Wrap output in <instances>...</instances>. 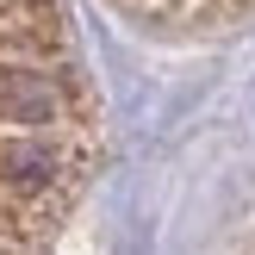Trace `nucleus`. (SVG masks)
Segmentation results:
<instances>
[{
  "instance_id": "obj_1",
  "label": "nucleus",
  "mask_w": 255,
  "mask_h": 255,
  "mask_svg": "<svg viewBox=\"0 0 255 255\" xmlns=\"http://www.w3.org/2000/svg\"><path fill=\"white\" fill-rule=\"evenodd\" d=\"M100 162V112L62 0H0V255H37Z\"/></svg>"
},
{
  "instance_id": "obj_2",
  "label": "nucleus",
  "mask_w": 255,
  "mask_h": 255,
  "mask_svg": "<svg viewBox=\"0 0 255 255\" xmlns=\"http://www.w3.org/2000/svg\"><path fill=\"white\" fill-rule=\"evenodd\" d=\"M119 6L149 25H237L255 12V0H119Z\"/></svg>"
}]
</instances>
